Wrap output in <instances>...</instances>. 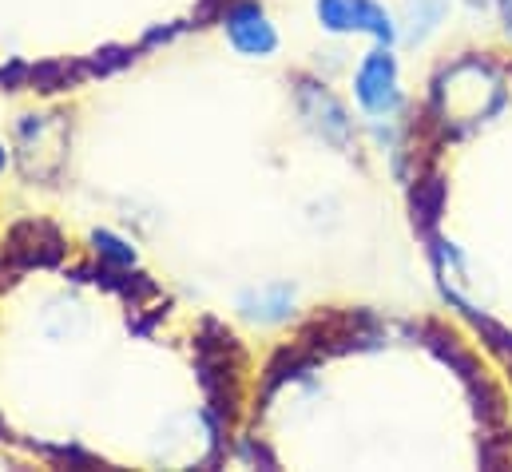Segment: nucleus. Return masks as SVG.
<instances>
[{"label":"nucleus","instance_id":"f257e3e1","mask_svg":"<svg viewBox=\"0 0 512 472\" xmlns=\"http://www.w3.org/2000/svg\"><path fill=\"white\" fill-rule=\"evenodd\" d=\"M199 369H203V389L219 413H235L239 405V373H243V354L231 334H211L199 342Z\"/></svg>","mask_w":512,"mask_h":472},{"label":"nucleus","instance_id":"39448f33","mask_svg":"<svg viewBox=\"0 0 512 472\" xmlns=\"http://www.w3.org/2000/svg\"><path fill=\"white\" fill-rule=\"evenodd\" d=\"M298 108H302V116L310 119V127H314L322 139H330V143H346V139H350L346 112L334 104L330 92H322V88H314V84H302V92H298Z\"/></svg>","mask_w":512,"mask_h":472},{"label":"nucleus","instance_id":"423d86ee","mask_svg":"<svg viewBox=\"0 0 512 472\" xmlns=\"http://www.w3.org/2000/svg\"><path fill=\"white\" fill-rule=\"evenodd\" d=\"M60 238L52 227H44V223H24L12 242H8V258L12 262H20V266H32V262H52V258H60Z\"/></svg>","mask_w":512,"mask_h":472},{"label":"nucleus","instance_id":"9d476101","mask_svg":"<svg viewBox=\"0 0 512 472\" xmlns=\"http://www.w3.org/2000/svg\"><path fill=\"white\" fill-rule=\"evenodd\" d=\"M501 8H505V24H509V32H512V0H501Z\"/></svg>","mask_w":512,"mask_h":472},{"label":"nucleus","instance_id":"6e6552de","mask_svg":"<svg viewBox=\"0 0 512 472\" xmlns=\"http://www.w3.org/2000/svg\"><path fill=\"white\" fill-rule=\"evenodd\" d=\"M92 242H96V250H100L112 266H131V262H135V250H128V242H120V238L108 235V231H100Z\"/></svg>","mask_w":512,"mask_h":472},{"label":"nucleus","instance_id":"7ed1b4c3","mask_svg":"<svg viewBox=\"0 0 512 472\" xmlns=\"http://www.w3.org/2000/svg\"><path fill=\"white\" fill-rule=\"evenodd\" d=\"M354 88H358L362 108H366V112H374V116H389V112H397V108H401L397 68H393V56H385V52L366 56V64L358 68Z\"/></svg>","mask_w":512,"mask_h":472},{"label":"nucleus","instance_id":"0eeeda50","mask_svg":"<svg viewBox=\"0 0 512 472\" xmlns=\"http://www.w3.org/2000/svg\"><path fill=\"white\" fill-rule=\"evenodd\" d=\"M290 306H294L290 286H262V290L243 294V314L255 318V322H278V318L290 314Z\"/></svg>","mask_w":512,"mask_h":472},{"label":"nucleus","instance_id":"f03ea898","mask_svg":"<svg viewBox=\"0 0 512 472\" xmlns=\"http://www.w3.org/2000/svg\"><path fill=\"white\" fill-rule=\"evenodd\" d=\"M318 20L330 32H370L378 40H393V20L374 0H318Z\"/></svg>","mask_w":512,"mask_h":472},{"label":"nucleus","instance_id":"20e7f679","mask_svg":"<svg viewBox=\"0 0 512 472\" xmlns=\"http://www.w3.org/2000/svg\"><path fill=\"white\" fill-rule=\"evenodd\" d=\"M227 32H231V44L243 52V56H270L278 48V32L274 24L266 20V12L251 4V0H239L231 12H227Z\"/></svg>","mask_w":512,"mask_h":472},{"label":"nucleus","instance_id":"1a4fd4ad","mask_svg":"<svg viewBox=\"0 0 512 472\" xmlns=\"http://www.w3.org/2000/svg\"><path fill=\"white\" fill-rule=\"evenodd\" d=\"M235 4H239V0H203V8H199V12H203V16H219V12L235 8Z\"/></svg>","mask_w":512,"mask_h":472}]
</instances>
